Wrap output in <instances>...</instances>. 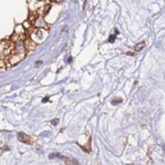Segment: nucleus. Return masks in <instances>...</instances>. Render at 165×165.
Listing matches in <instances>:
<instances>
[{
	"mask_svg": "<svg viewBox=\"0 0 165 165\" xmlns=\"http://www.w3.org/2000/svg\"><path fill=\"white\" fill-rule=\"evenodd\" d=\"M24 46H25L26 52H28V54H31V52H33L34 49L37 48L36 43L33 42L32 40H30V39H26V41L24 43Z\"/></svg>",
	"mask_w": 165,
	"mask_h": 165,
	"instance_id": "nucleus-1",
	"label": "nucleus"
},
{
	"mask_svg": "<svg viewBox=\"0 0 165 165\" xmlns=\"http://www.w3.org/2000/svg\"><path fill=\"white\" fill-rule=\"evenodd\" d=\"M18 138H19V141L22 142H25V144H29L30 142V138L27 135H25L24 133H18Z\"/></svg>",
	"mask_w": 165,
	"mask_h": 165,
	"instance_id": "nucleus-2",
	"label": "nucleus"
},
{
	"mask_svg": "<svg viewBox=\"0 0 165 165\" xmlns=\"http://www.w3.org/2000/svg\"><path fill=\"white\" fill-rule=\"evenodd\" d=\"M139 45H141V46H136V51H138V49H141L142 48H144V43H139Z\"/></svg>",
	"mask_w": 165,
	"mask_h": 165,
	"instance_id": "nucleus-3",
	"label": "nucleus"
},
{
	"mask_svg": "<svg viewBox=\"0 0 165 165\" xmlns=\"http://www.w3.org/2000/svg\"><path fill=\"white\" fill-rule=\"evenodd\" d=\"M115 38H116V37H115V36H111V38H110V42H113Z\"/></svg>",
	"mask_w": 165,
	"mask_h": 165,
	"instance_id": "nucleus-4",
	"label": "nucleus"
},
{
	"mask_svg": "<svg viewBox=\"0 0 165 165\" xmlns=\"http://www.w3.org/2000/svg\"><path fill=\"white\" fill-rule=\"evenodd\" d=\"M46 101H48V98H46V99H43V102H46Z\"/></svg>",
	"mask_w": 165,
	"mask_h": 165,
	"instance_id": "nucleus-5",
	"label": "nucleus"
}]
</instances>
